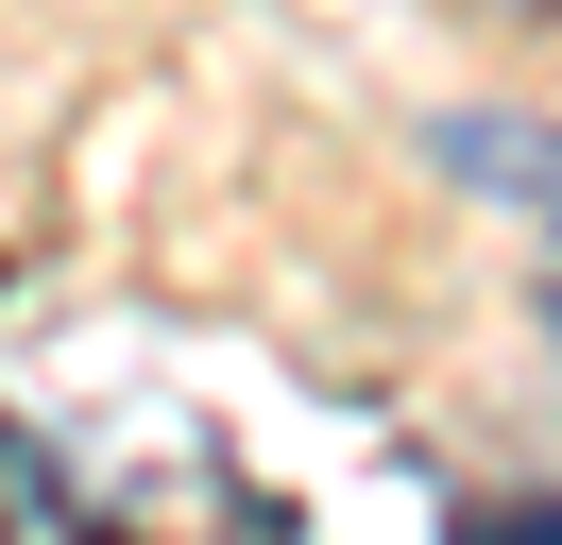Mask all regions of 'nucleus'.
<instances>
[{"label":"nucleus","mask_w":562,"mask_h":545,"mask_svg":"<svg viewBox=\"0 0 562 545\" xmlns=\"http://www.w3.org/2000/svg\"><path fill=\"white\" fill-rule=\"evenodd\" d=\"M443 545H562V494H494V511H460Z\"/></svg>","instance_id":"obj_1"}]
</instances>
